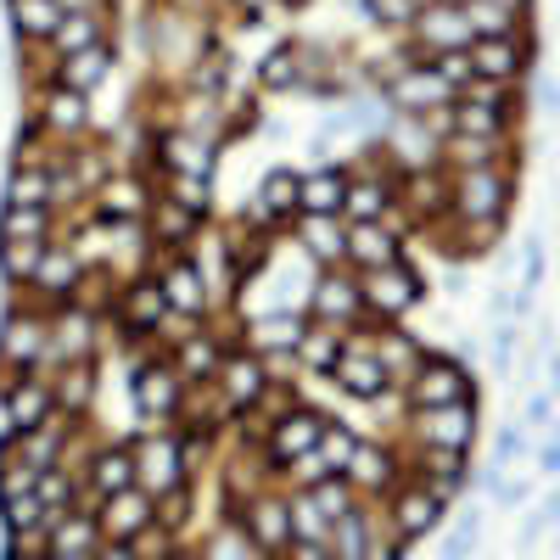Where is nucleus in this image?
<instances>
[{
  "mask_svg": "<svg viewBox=\"0 0 560 560\" xmlns=\"http://www.w3.org/2000/svg\"><path fill=\"white\" fill-rule=\"evenodd\" d=\"M353 275H359V303H364L370 319L398 325V319H409L420 303H427V275H420L404 253L376 264V269H353Z\"/></svg>",
  "mask_w": 560,
  "mask_h": 560,
  "instance_id": "obj_1",
  "label": "nucleus"
},
{
  "mask_svg": "<svg viewBox=\"0 0 560 560\" xmlns=\"http://www.w3.org/2000/svg\"><path fill=\"white\" fill-rule=\"evenodd\" d=\"M522 179H510L493 163L482 168H448V213L454 219H510V202H516Z\"/></svg>",
  "mask_w": 560,
  "mask_h": 560,
  "instance_id": "obj_2",
  "label": "nucleus"
},
{
  "mask_svg": "<svg viewBox=\"0 0 560 560\" xmlns=\"http://www.w3.org/2000/svg\"><path fill=\"white\" fill-rule=\"evenodd\" d=\"M382 504V527L404 544V549H415V544H427L438 527H443V516H448V504L427 488V482H415V477H404L387 499H376Z\"/></svg>",
  "mask_w": 560,
  "mask_h": 560,
  "instance_id": "obj_3",
  "label": "nucleus"
},
{
  "mask_svg": "<svg viewBox=\"0 0 560 560\" xmlns=\"http://www.w3.org/2000/svg\"><path fill=\"white\" fill-rule=\"evenodd\" d=\"M230 516L242 522V533L253 538L258 560H280V549H287L292 538V516H287V482H258L247 499L230 504Z\"/></svg>",
  "mask_w": 560,
  "mask_h": 560,
  "instance_id": "obj_4",
  "label": "nucleus"
},
{
  "mask_svg": "<svg viewBox=\"0 0 560 560\" xmlns=\"http://www.w3.org/2000/svg\"><path fill=\"white\" fill-rule=\"evenodd\" d=\"M51 364V325L45 308L18 298L0 314V370H45Z\"/></svg>",
  "mask_w": 560,
  "mask_h": 560,
  "instance_id": "obj_5",
  "label": "nucleus"
},
{
  "mask_svg": "<svg viewBox=\"0 0 560 560\" xmlns=\"http://www.w3.org/2000/svg\"><path fill=\"white\" fill-rule=\"evenodd\" d=\"M404 393V409H432V404H454V398H477V382L465 359H448V353H420L415 370L398 382Z\"/></svg>",
  "mask_w": 560,
  "mask_h": 560,
  "instance_id": "obj_6",
  "label": "nucleus"
},
{
  "mask_svg": "<svg viewBox=\"0 0 560 560\" xmlns=\"http://www.w3.org/2000/svg\"><path fill=\"white\" fill-rule=\"evenodd\" d=\"M325 382H337V393L359 398V404H382V398L398 393V382L387 376V364L376 359L370 337H359V331H342V353H337V364H331Z\"/></svg>",
  "mask_w": 560,
  "mask_h": 560,
  "instance_id": "obj_7",
  "label": "nucleus"
},
{
  "mask_svg": "<svg viewBox=\"0 0 560 560\" xmlns=\"http://www.w3.org/2000/svg\"><path fill=\"white\" fill-rule=\"evenodd\" d=\"M129 404L140 420H179V404H185V382L179 370L168 364V353H140L129 364Z\"/></svg>",
  "mask_w": 560,
  "mask_h": 560,
  "instance_id": "obj_8",
  "label": "nucleus"
},
{
  "mask_svg": "<svg viewBox=\"0 0 560 560\" xmlns=\"http://www.w3.org/2000/svg\"><path fill=\"white\" fill-rule=\"evenodd\" d=\"M129 454H135V482L147 488L152 499L179 488V482H191L185 454H179V427H168V420H152V432H140L129 443Z\"/></svg>",
  "mask_w": 560,
  "mask_h": 560,
  "instance_id": "obj_9",
  "label": "nucleus"
},
{
  "mask_svg": "<svg viewBox=\"0 0 560 560\" xmlns=\"http://www.w3.org/2000/svg\"><path fill=\"white\" fill-rule=\"evenodd\" d=\"M158 292H163V303H168V314L174 319H208L213 314V292H208V275L197 269V258L185 253V247H174V253H163V264H158Z\"/></svg>",
  "mask_w": 560,
  "mask_h": 560,
  "instance_id": "obj_10",
  "label": "nucleus"
},
{
  "mask_svg": "<svg viewBox=\"0 0 560 560\" xmlns=\"http://www.w3.org/2000/svg\"><path fill=\"white\" fill-rule=\"evenodd\" d=\"M208 387H213L224 420H230V415H242V409H253V404L264 398V387H269V359H258L247 342L224 348V359H219V370H213V382H208Z\"/></svg>",
  "mask_w": 560,
  "mask_h": 560,
  "instance_id": "obj_11",
  "label": "nucleus"
},
{
  "mask_svg": "<svg viewBox=\"0 0 560 560\" xmlns=\"http://www.w3.org/2000/svg\"><path fill=\"white\" fill-rule=\"evenodd\" d=\"M398 213L409 230H427V224L448 219V168L438 158L398 168Z\"/></svg>",
  "mask_w": 560,
  "mask_h": 560,
  "instance_id": "obj_12",
  "label": "nucleus"
},
{
  "mask_svg": "<svg viewBox=\"0 0 560 560\" xmlns=\"http://www.w3.org/2000/svg\"><path fill=\"white\" fill-rule=\"evenodd\" d=\"M107 314L118 319V331H124L129 342H147V337L163 331L168 303H163V292H158V280H152V275H129V280H118V287H113Z\"/></svg>",
  "mask_w": 560,
  "mask_h": 560,
  "instance_id": "obj_13",
  "label": "nucleus"
},
{
  "mask_svg": "<svg viewBox=\"0 0 560 560\" xmlns=\"http://www.w3.org/2000/svg\"><path fill=\"white\" fill-rule=\"evenodd\" d=\"M404 477L427 482L443 504H454L471 488V448H438V443H415V454L404 459Z\"/></svg>",
  "mask_w": 560,
  "mask_h": 560,
  "instance_id": "obj_14",
  "label": "nucleus"
},
{
  "mask_svg": "<svg viewBox=\"0 0 560 560\" xmlns=\"http://www.w3.org/2000/svg\"><path fill=\"white\" fill-rule=\"evenodd\" d=\"M319 427H325V409H314V404H287V409H275L269 420H264V459L269 465H287V459H298V454H308L314 448V438H319Z\"/></svg>",
  "mask_w": 560,
  "mask_h": 560,
  "instance_id": "obj_15",
  "label": "nucleus"
},
{
  "mask_svg": "<svg viewBox=\"0 0 560 560\" xmlns=\"http://www.w3.org/2000/svg\"><path fill=\"white\" fill-rule=\"evenodd\" d=\"M152 197H158V185H152V179H135V174H107V179L96 185V191H90V219L107 224V230H129V224L147 219Z\"/></svg>",
  "mask_w": 560,
  "mask_h": 560,
  "instance_id": "obj_16",
  "label": "nucleus"
},
{
  "mask_svg": "<svg viewBox=\"0 0 560 560\" xmlns=\"http://www.w3.org/2000/svg\"><path fill=\"white\" fill-rule=\"evenodd\" d=\"M409 438L415 443H438V448H471L477 443V398L409 409Z\"/></svg>",
  "mask_w": 560,
  "mask_h": 560,
  "instance_id": "obj_17",
  "label": "nucleus"
},
{
  "mask_svg": "<svg viewBox=\"0 0 560 560\" xmlns=\"http://www.w3.org/2000/svg\"><path fill=\"white\" fill-rule=\"evenodd\" d=\"M364 314L359 303V275L348 264H325L314 269V292H308V319L319 325H337V331H348V325Z\"/></svg>",
  "mask_w": 560,
  "mask_h": 560,
  "instance_id": "obj_18",
  "label": "nucleus"
},
{
  "mask_svg": "<svg viewBox=\"0 0 560 560\" xmlns=\"http://www.w3.org/2000/svg\"><path fill=\"white\" fill-rule=\"evenodd\" d=\"M45 325H51V364L90 359L96 353V331H102V308H90L84 298H62L45 308Z\"/></svg>",
  "mask_w": 560,
  "mask_h": 560,
  "instance_id": "obj_19",
  "label": "nucleus"
},
{
  "mask_svg": "<svg viewBox=\"0 0 560 560\" xmlns=\"http://www.w3.org/2000/svg\"><path fill=\"white\" fill-rule=\"evenodd\" d=\"M342 477L353 482L359 499H387L398 482H404V454L393 443H376V438H359L353 459L342 465Z\"/></svg>",
  "mask_w": 560,
  "mask_h": 560,
  "instance_id": "obj_20",
  "label": "nucleus"
},
{
  "mask_svg": "<svg viewBox=\"0 0 560 560\" xmlns=\"http://www.w3.org/2000/svg\"><path fill=\"white\" fill-rule=\"evenodd\" d=\"M90 510H96L102 538H113V544H135L140 533H147V527L158 522V504H152V493L140 488V482H129V488H118V493L96 499Z\"/></svg>",
  "mask_w": 560,
  "mask_h": 560,
  "instance_id": "obj_21",
  "label": "nucleus"
},
{
  "mask_svg": "<svg viewBox=\"0 0 560 560\" xmlns=\"http://www.w3.org/2000/svg\"><path fill=\"white\" fill-rule=\"evenodd\" d=\"M96 549H102V527H96V510L90 504L45 516V555L51 560H96Z\"/></svg>",
  "mask_w": 560,
  "mask_h": 560,
  "instance_id": "obj_22",
  "label": "nucleus"
},
{
  "mask_svg": "<svg viewBox=\"0 0 560 560\" xmlns=\"http://www.w3.org/2000/svg\"><path fill=\"white\" fill-rule=\"evenodd\" d=\"M79 280H84V258L62 242V236H51L45 242V253H39V264H34V275H28V287L23 292H34L45 308L51 303H62V298H73L79 292Z\"/></svg>",
  "mask_w": 560,
  "mask_h": 560,
  "instance_id": "obj_23",
  "label": "nucleus"
},
{
  "mask_svg": "<svg viewBox=\"0 0 560 560\" xmlns=\"http://www.w3.org/2000/svg\"><path fill=\"white\" fill-rule=\"evenodd\" d=\"M45 68H51V84L79 90V96H96V90L113 79V68H118V51H113V39H96V45H84V51L51 57Z\"/></svg>",
  "mask_w": 560,
  "mask_h": 560,
  "instance_id": "obj_24",
  "label": "nucleus"
},
{
  "mask_svg": "<svg viewBox=\"0 0 560 560\" xmlns=\"http://www.w3.org/2000/svg\"><path fill=\"white\" fill-rule=\"evenodd\" d=\"M398 213V168H348L342 219H393Z\"/></svg>",
  "mask_w": 560,
  "mask_h": 560,
  "instance_id": "obj_25",
  "label": "nucleus"
},
{
  "mask_svg": "<svg viewBox=\"0 0 560 560\" xmlns=\"http://www.w3.org/2000/svg\"><path fill=\"white\" fill-rule=\"evenodd\" d=\"M398 253H404V242H398L393 219H342V264L348 269H376Z\"/></svg>",
  "mask_w": 560,
  "mask_h": 560,
  "instance_id": "obj_26",
  "label": "nucleus"
},
{
  "mask_svg": "<svg viewBox=\"0 0 560 560\" xmlns=\"http://www.w3.org/2000/svg\"><path fill=\"white\" fill-rule=\"evenodd\" d=\"M34 124H39L45 140H57V147H68V140H84V135H90V96H79V90H62V84H45Z\"/></svg>",
  "mask_w": 560,
  "mask_h": 560,
  "instance_id": "obj_27",
  "label": "nucleus"
},
{
  "mask_svg": "<svg viewBox=\"0 0 560 560\" xmlns=\"http://www.w3.org/2000/svg\"><path fill=\"white\" fill-rule=\"evenodd\" d=\"M45 382H51L57 415L84 420L90 404H96V353H90V359H57V364H45Z\"/></svg>",
  "mask_w": 560,
  "mask_h": 560,
  "instance_id": "obj_28",
  "label": "nucleus"
},
{
  "mask_svg": "<svg viewBox=\"0 0 560 560\" xmlns=\"http://www.w3.org/2000/svg\"><path fill=\"white\" fill-rule=\"evenodd\" d=\"M73 471H79L84 504H96V499H107V493L135 482V454H129V443H102V448H90L84 465H73Z\"/></svg>",
  "mask_w": 560,
  "mask_h": 560,
  "instance_id": "obj_29",
  "label": "nucleus"
},
{
  "mask_svg": "<svg viewBox=\"0 0 560 560\" xmlns=\"http://www.w3.org/2000/svg\"><path fill=\"white\" fill-rule=\"evenodd\" d=\"M522 107H482V102H448V129L454 135H477V140H516L522 135Z\"/></svg>",
  "mask_w": 560,
  "mask_h": 560,
  "instance_id": "obj_30",
  "label": "nucleus"
},
{
  "mask_svg": "<svg viewBox=\"0 0 560 560\" xmlns=\"http://www.w3.org/2000/svg\"><path fill=\"white\" fill-rule=\"evenodd\" d=\"M253 224L264 230H287L298 219V168H269L258 179V191H253Z\"/></svg>",
  "mask_w": 560,
  "mask_h": 560,
  "instance_id": "obj_31",
  "label": "nucleus"
},
{
  "mask_svg": "<svg viewBox=\"0 0 560 560\" xmlns=\"http://www.w3.org/2000/svg\"><path fill=\"white\" fill-rule=\"evenodd\" d=\"M147 242L152 247H163V253H174V247H191L197 242V230H202V219L191 213V208H179V202H168V197H152V208H147Z\"/></svg>",
  "mask_w": 560,
  "mask_h": 560,
  "instance_id": "obj_32",
  "label": "nucleus"
},
{
  "mask_svg": "<svg viewBox=\"0 0 560 560\" xmlns=\"http://www.w3.org/2000/svg\"><path fill=\"white\" fill-rule=\"evenodd\" d=\"M96 39H113L107 34V7H79V12H62V23L45 39V57H68V51H84Z\"/></svg>",
  "mask_w": 560,
  "mask_h": 560,
  "instance_id": "obj_33",
  "label": "nucleus"
},
{
  "mask_svg": "<svg viewBox=\"0 0 560 560\" xmlns=\"http://www.w3.org/2000/svg\"><path fill=\"white\" fill-rule=\"evenodd\" d=\"M370 538H376V516H370V504H348L342 516H331V533H325V544H331V560H370Z\"/></svg>",
  "mask_w": 560,
  "mask_h": 560,
  "instance_id": "obj_34",
  "label": "nucleus"
},
{
  "mask_svg": "<svg viewBox=\"0 0 560 560\" xmlns=\"http://www.w3.org/2000/svg\"><path fill=\"white\" fill-rule=\"evenodd\" d=\"M253 79H258L264 96H292V90H303V45L298 39H280L275 51L258 57Z\"/></svg>",
  "mask_w": 560,
  "mask_h": 560,
  "instance_id": "obj_35",
  "label": "nucleus"
},
{
  "mask_svg": "<svg viewBox=\"0 0 560 560\" xmlns=\"http://www.w3.org/2000/svg\"><path fill=\"white\" fill-rule=\"evenodd\" d=\"M342 191H348V168L319 163L298 174V213H342Z\"/></svg>",
  "mask_w": 560,
  "mask_h": 560,
  "instance_id": "obj_36",
  "label": "nucleus"
},
{
  "mask_svg": "<svg viewBox=\"0 0 560 560\" xmlns=\"http://www.w3.org/2000/svg\"><path fill=\"white\" fill-rule=\"evenodd\" d=\"M303 325H308L303 314H264V319H253L247 331H242V342H247L258 359H292Z\"/></svg>",
  "mask_w": 560,
  "mask_h": 560,
  "instance_id": "obj_37",
  "label": "nucleus"
},
{
  "mask_svg": "<svg viewBox=\"0 0 560 560\" xmlns=\"http://www.w3.org/2000/svg\"><path fill=\"white\" fill-rule=\"evenodd\" d=\"M292 224H298V242L314 269L342 264V213H298Z\"/></svg>",
  "mask_w": 560,
  "mask_h": 560,
  "instance_id": "obj_38",
  "label": "nucleus"
},
{
  "mask_svg": "<svg viewBox=\"0 0 560 560\" xmlns=\"http://www.w3.org/2000/svg\"><path fill=\"white\" fill-rule=\"evenodd\" d=\"M337 353H342V331H337V325H319V319L303 325V337H298V348H292V359H298L303 370H314L319 382L331 376Z\"/></svg>",
  "mask_w": 560,
  "mask_h": 560,
  "instance_id": "obj_39",
  "label": "nucleus"
},
{
  "mask_svg": "<svg viewBox=\"0 0 560 560\" xmlns=\"http://www.w3.org/2000/svg\"><path fill=\"white\" fill-rule=\"evenodd\" d=\"M158 168L163 174H213V158H208V147H197L191 135L168 129V135H158Z\"/></svg>",
  "mask_w": 560,
  "mask_h": 560,
  "instance_id": "obj_40",
  "label": "nucleus"
},
{
  "mask_svg": "<svg viewBox=\"0 0 560 560\" xmlns=\"http://www.w3.org/2000/svg\"><path fill=\"white\" fill-rule=\"evenodd\" d=\"M0 236H23V242H51V236H57V208L0 202Z\"/></svg>",
  "mask_w": 560,
  "mask_h": 560,
  "instance_id": "obj_41",
  "label": "nucleus"
},
{
  "mask_svg": "<svg viewBox=\"0 0 560 560\" xmlns=\"http://www.w3.org/2000/svg\"><path fill=\"white\" fill-rule=\"evenodd\" d=\"M7 12H12V28H18L23 45H45V39H51V28L62 23L57 0H7Z\"/></svg>",
  "mask_w": 560,
  "mask_h": 560,
  "instance_id": "obj_42",
  "label": "nucleus"
},
{
  "mask_svg": "<svg viewBox=\"0 0 560 560\" xmlns=\"http://www.w3.org/2000/svg\"><path fill=\"white\" fill-rule=\"evenodd\" d=\"M0 202H28V208H57L51 202V163H12L7 197Z\"/></svg>",
  "mask_w": 560,
  "mask_h": 560,
  "instance_id": "obj_43",
  "label": "nucleus"
},
{
  "mask_svg": "<svg viewBox=\"0 0 560 560\" xmlns=\"http://www.w3.org/2000/svg\"><path fill=\"white\" fill-rule=\"evenodd\" d=\"M370 348H376V359L387 364V376H393V382H404L409 370H415V359L427 353L409 331H393V325H376V331H370Z\"/></svg>",
  "mask_w": 560,
  "mask_h": 560,
  "instance_id": "obj_44",
  "label": "nucleus"
},
{
  "mask_svg": "<svg viewBox=\"0 0 560 560\" xmlns=\"http://www.w3.org/2000/svg\"><path fill=\"white\" fill-rule=\"evenodd\" d=\"M158 197L179 202V208H191L197 219L213 213V174H163L158 179Z\"/></svg>",
  "mask_w": 560,
  "mask_h": 560,
  "instance_id": "obj_45",
  "label": "nucleus"
},
{
  "mask_svg": "<svg viewBox=\"0 0 560 560\" xmlns=\"http://www.w3.org/2000/svg\"><path fill=\"white\" fill-rule=\"evenodd\" d=\"M459 12H465V23H471V39L477 34H516L533 12H510V7H499V0H459Z\"/></svg>",
  "mask_w": 560,
  "mask_h": 560,
  "instance_id": "obj_46",
  "label": "nucleus"
},
{
  "mask_svg": "<svg viewBox=\"0 0 560 560\" xmlns=\"http://www.w3.org/2000/svg\"><path fill=\"white\" fill-rule=\"evenodd\" d=\"M230 84H236V57L219 51V45H208L202 62H197V73H191V90H202V96L224 102V96H230Z\"/></svg>",
  "mask_w": 560,
  "mask_h": 560,
  "instance_id": "obj_47",
  "label": "nucleus"
},
{
  "mask_svg": "<svg viewBox=\"0 0 560 560\" xmlns=\"http://www.w3.org/2000/svg\"><path fill=\"white\" fill-rule=\"evenodd\" d=\"M39 253H45V242L0 236V280H7L12 292H23V287H28V275H34V264H39Z\"/></svg>",
  "mask_w": 560,
  "mask_h": 560,
  "instance_id": "obj_48",
  "label": "nucleus"
},
{
  "mask_svg": "<svg viewBox=\"0 0 560 560\" xmlns=\"http://www.w3.org/2000/svg\"><path fill=\"white\" fill-rule=\"evenodd\" d=\"M353 448H359V427H342V420L325 415V427H319V438H314V454L331 465V471H342V465L353 459Z\"/></svg>",
  "mask_w": 560,
  "mask_h": 560,
  "instance_id": "obj_49",
  "label": "nucleus"
},
{
  "mask_svg": "<svg viewBox=\"0 0 560 560\" xmlns=\"http://www.w3.org/2000/svg\"><path fill=\"white\" fill-rule=\"evenodd\" d=\"M0 527L7 533H28V527H45V504L28 493H12V499H0Z\"/></svg>",
  "mask_w": 560,
  "mask_h": 560,
  "instance_id": "obj_50",
  "label": "nucleus"
},
{
  "mask_svg": "<svg viewBox=\"0 0 560 560\" xmlns=\"http://www.w3.org/2000/svg\"><path fill=\"white\" fill-rule=\"evenodd\" d=\"M197 549H202V555H247V560H258V549H253V538L242 533V522H236V516H230V510H224V522L213 527V538H202Z\"/></svg>",
  "mask_w": 560,
  "mask_h": 560,
  "instance_id": "obj_51",
  "label": "nucleus"
},
{
  "mask_svg": "<svg viewBox=\"0 0 560 560\" xmlns=\"http://www.w3.org/2000/svg\"><path fill=\"white\" fill-rule=\"evenodd\" d=\"M308 493H314V504L325 510V516H342L348 504H359V493H353V482H348L342 471H331V477H319V482H308Z\"/></svg>",
  "mask_w": 560,
  "mask_h": 560,
  "instance_id": "obj_52",
  "label": "nucleus"
},
{
  "mask_svg": "<svg viewBox=\"0 0 560 560\" xmlns=\"http://www.w3.org/2000/svg\"><path fill=\"white\" fill-rule=\"evenodd\" d=\"M359 7H364V18L376 23V28L404 34V28H409V18L420 12V0H359Z\"/></svg>",
  "mask_w": 560,
  "mask_h": 560,
  "instance_id": "obj_53",
  "label": "nucleus"
},
{
  "mask_svg": "<svg viewBox=\"0 0 560 560\" xmlns=\"http://www.w3.org/2000/svg\"><path fill=\"white\" fill-rule=\"evenodd\" d=\"M527 454V427L516 420V427H499V438H493V471H510Z\"/></svg>",
  "mask_w": 560,
  "mask_h": 560,
  "instance_id": "obj_54",
  "label": "nucleus"
},
{
  "mask_svg": "<svg viewBox=\"0 0 560 560\" xmlns=\"http://www.w3.org/2000/svg\"><path fill=\"white\" fill-rule=\"evenodd\" d=\"M522 427H533V432H555V387H549V382H544L538 393H527Z\"/></svg>",
  "mask_w": 560,
  "mask_h": 560,
  "instance_id": "obj_55",
  "label": "nucleus"
},
{
  "mask_svg": "<svg viewBox=\"0 0 560 560\" xmlns=\"http://www.w3.org/2000/svg\"><path fill=\"white\" fill-rule=\"evenodd\" d=\"M427 68H432L448 90H459L465 79H471V57H465V51H438V57H427Z\"/></svg>",
  "mask_w": 560,
  "mask_h": 560,
  "instance_id": "obj_56",
  "label": "nucleus"
},
{
  "mask_svg": "<svg viewBox=\"0 0 560 560\" xmlns=\"http://www.w3.org/2000/svg\"><path fill=\"white\" fill-rule=\"evenodd\" d=\"M544 275H549V242H527V253H522V280H516V287L538 292Z\"/></svg>",
  "mask_w": 560,
  "mask_h": 560,
  "instance_id": "obj_57",
  "label": "nucleus"
},
{
  "mask_svg": "<svg viewBox=\"0 0 560 560\" xmlns=\"http://www.w3.org/2000/svg\"><path fill=\"white\" fill-rule=\"evenodd\" d=\"M482 488H488V499H493V504H504V510L527 504V482H504V471H488V477H482Z\"/></svg>",
  "mask_w": 560,
  "mask_h": 560,
  "instance_id": "obj_58",
  "label": "nucleus"
},
{
  "mask_svg": "<svg viewBox=\"0 0 560 560\" xmlns=\"http://www.w3.org/2000/svg\"><path fill=\"white\" fill-rule=\"evenodd\" d=\"M533 465H538V477L555 482V465H560V448H555V432H538V448H533Z\"/></svg>",
  "mask_w": 560,
  "mask_h": 560,
  "instance_id": "obj_59",
  "label": "nucleus"
},
{
  "mask_svg": "<svg viewBox=\"0 0 560 560\" xmlns=\"http://www.w3.org/2000/svg\"><path fill=\"white\" fill-rule=\"evenodd\" d=\"M7 549H12V555H45V527H28V533H7Z\"/></svg>",
  "mask_w": 560,
  "mask_h": 560,
  "instance_id": "obj_60",
  "label": "nucleus"
},
{
  "mask_svg": "<svg viewBox=\"0 0 560 560\" xmlns=\"http://www.w3.org/2000/svg\"><path fill=\"white\" fill-rule=\"evenodd\" d=\"M443 555H448V560H465V555H477V538H471V533H459V527H454V533L443 538Z\"/></svg>",
  "mask_w": 560,
  "mask_h": 560,
  "instance_id": "obj_61",
  "label": "nucleus"
},
{
  "mask_svg": "<svg viewBox=\"0 0 560 560\" xmlns=\"http://www.w3.org/2000/svg\"><path fill=\"white\" fill-rule=\"evenodd\" d=\"M459 533L482 538V504H459Z\"/></svg>",
  "mask_w": 560,
  "mask_h": 560,
  "instance_id": "obj_62",
  "label": "nucleus"
}]
</instances>
